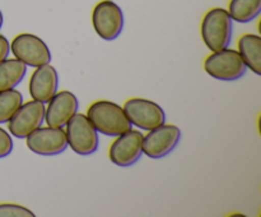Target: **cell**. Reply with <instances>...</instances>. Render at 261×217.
Returning a JSON list of instances; mask_svg holds the SVG:
<instances>
[{
	"label": "cell",
	"instance_id": "1",
	"mask_svg": "<svg viewBox=\"0 0 261 217\" xmlns=\"http://www.w3.org/2000/svg\"><path fill=\"white\" fill-rule=\"evenodd\" d=\"M87 117L97 132L109 137H116L132 129V123L124 109L107 100L93 102L87 110Z\"/></svg>",
	"mask_w": 261,
	"mask_h": 217
},
{
	"label": "cell",
	"instance_id": "2",
	"mask_svg": "<svg viewBox=\"0 0 261 217\" xmlns=\"http://www.w3.org/2000/svg\"><path fill=\"white\" fill-rule=\"evenodd\" d=\"M232 18L223 8H213L201 20V37L211 51L228 47L232 40Z\"/></svg>",
	"mask_w": 261,
	"mask_h": 217
},
{
	"label": "cell",
	"instance_id": "3",
	"mask_svg": "<svg viewBox=\"0 0 261 217\" xmlns=\"http://www.w3.org/2000/svg\"><path fill=\"white\" fill-rule=\"evenodd\" d=\"M204 70L212 78L218 81H237L242 78L247 70L239 51L233 49H222L213 51L204 60Z\"/></svg>",
	"mask_w": 261,
	"mask_h": 217
},
{
	"label": "cell",
	"instance_id": "4",
	"mask_svg": "<svg viewBox=\"0 0 261 217\" xmlns=\"http://www.w3.org/2000/svg\"><path fill=\"white\" fill-rule=\"evenodd\" d=\"M65 135L68 146L78 155L88 156L98 150V132L87 115L75 112L65 124Z\"/></svg>",
	"mask_w": 261,
	"mask_h": 217
},
{
	"label": "cell",
	"instance_id": "5",
	"mask_svg": "<svg viewBox=\"0 0 261 217\" xmlns=\"http://www.w3.org/2000/svg\"><path fill=\"white\" fill-rule=\"evenodd\" d=\"M92 25L102 40H116L124 28L121 8L112 0H102L92 12Z\"/></svg>",
	"mask_w": 261,
	"mask_h": 217
},
{
	"label": "cell",
	"instance_id": "6",
	"mask_svg": "<svg viewBox=\"0 0 261 217\" xmlns=\"http://www.w3.org/2000/svg\"><path fill=\"white\" fill-rule=\"evenodd\" d=\"M180 139L181 130L176 125L163 123L143 135V153L153 160H160L172 152Z\"/></svg>",
	"mask_w": 261,
	"mask_h": 217
},
{
	"label": "cell",
	"instance_id": "7",
	"mask_svg": "<svg viewBox=\"0 0 261 217\" xmlns=\"http://www.w3.org/2000/svg\"><path fill=\"white\" fill-rule=\"evenodd\" d=\"M10 51L14 58L23 61L27 66H37L51 61V53L45 41L32 33H20L13 38Z\"/></svg>",
	"mask_w": 261,
	"mask_h": 217
},
{
	"label": "cell",
	"instance_id": "8",
	"mask_svg": "<svg viewBox=\"0 0 261 217\" xmlns=\"http://www.w3.org/2000/svg\"><path fill=\"white\" fill-rule=\"evenodd\" d=\"M127 119L139 129L150 130L166 123V114L162 107L148 99L133 97L122 106Z\"/></svg>",
	"mask_w": 261,
	"mask_h": 217
},
{
	"label": "cell",
	"instance_id": "9",
	"mask_svg": "<svg viewBox=\"0 0 261 217\" xmlns=\"http://www.w3.org/2000/svg\"><path fill=\"white\" fill-rule=\"evenodd\" d=\"M28 150L41 156L60 155L68 148L65 130L63 128H37L25 137Z\"/></svg>",
	"mask_w": 261,
	"mask_h": 217
},
{
	"label": "cell",
	"instance_id": "10",
	"mask_svg": "<svg viewBox=\"0 0 261 217\" xmlns=\"http://www.w3.org/2000/svg\"><path fill=\"white\" fill-rule=\"evenodd\" d=\"M143 134L137 129H130L122 134L116 135L109 150L112 163L121 167L134 165L143 155Z\"/></svg>",
	"mask_w": 261,
	"mask_h": 217
},
{
	"label": "cell",
	"instance_id": "11",
	"mask_svg": "<svg viewBox=\"0 0 261 217\" xmlns=\"http://www.w3.org/2000/svg\"><path fill=\"white\" fill-rule=\"evenodd\" d=\"M45 122V104L40 101H27L19 106L8 122V129L15 138H25Z\"/></svg>",
	"mask_w": 261,
	"mask_h": 217
},
{
	"label": "cell",
	"instance_id": "12",
	"mask_svg": "<svg viewBox=\"0 0 261 217\" xmlns=\"http://www.w3.org/2000/svg\"><path fill=\"white\" fill-rule=\"evenodd\" d=\"M78 109V99L73 92H56L47 102V107H45V122L48 127L63 128Z\"/></svg>",
	"mask_w": 261,
	"mask_h": 217
},
{
	"label": "cell",
	"instance_id": "13",
	"mask_svg": "<svg viewBox=\"0 0 261 217\" xmlns=\"http://www.w3.org/2000/svg\"><path fill=\"white\" fill-rule=\"evenodd\" d=\"M59 74L53 65L43 64L33 70L28 83L31 97L36 101L47 104L51 97L58 92Z\"/></svg>",
	"mask_w": 261,
	"mask_h": 217
},
{
	"label": "cell",
	"instance_id": "14",
	"mask_svg": "<svg viewBox=\"0 0 261 217\" xmlns=\"http://www.w3.org/2000/svg\"><path fill=\"white\" fill-rule=\"evenodd\" d=\"M239 54L247 68L256 76L261 74V37L254 33H246L239 38Z\"/></svg>",
	"mask_w": 261,
	"mask_h": 217
},
{
	"label": "cell",
	"instance_id": "15",
	"mask_svg": "<svg viewBox=\"0 0 261 217\" xmlns=\"http://www.w3.org/2000/svg\"><path fill=\"white\" fill-rule=\"evenodd\" d=\"M27 65L17 58L0 61V92L15 88L23 81Z\"/></svg>",
	"mask_w": 261,
	"mask_h": 217
},
{
	"label": "cell",
	"instance_id": "16",
	"mask_svg": "<svg viewBox=\"0 0 261 217\" xmlns=\"http://www.w3.org/2000/svg\"><path fill=\"white\" fill-rule=\"evenodd\" d=\"M227 12L234 22L249 23L260 14L261 0H231Z\"/></svg>",
	"mask_w": 261,
	"mask_h": 217
},
{
	"label": "cell",
	"instance_id": "17",
	"mask_svg": "<svg viewBox=\"0 0 261 217\" xmlns=\"http://www.w3.org/2000/svg\"><path fill=\"white\" fill-rule=\"evenodd\" d=\"M23 104V94L12 88L0 92V124L9 122L15 111Z\"/></svg>",
	"mask_w": 261,
	"mask_h": 217
},
{
	"label": "cell",
	"instance_id": "18",
	"mask_svg": "<svg viewBox=\"0 0 261 217\" xmlns=\"http://www.w3.org/2000/svg\"><path fill=\"white\" fill-rule=\"evenodd\" d=\"M0 217H35L31 209L20 204L2 203L0 204Z\"/></svg>",
	"mask_w": 261,
	"mask_h": 217
},
{
	"label": "cell",
	"instance_id": "19",
	"mask_svg": "<svg viewBox=\"0 0 261 217\" xmlns=\"http://www.w3.org/2000/svg\"><path fill=\"white\" fill-rule=\"evenodd\" d=\"M13 151V139L9 133L0 127V158L7 157Z\"/></svg>",
	"mask_w": 261,
	"mask_h": 217
},
{
	"label": "cell",
	"instance_id": "20",
	"mask_svg": "<svg viewBox=\"0 0 261 217\" xmlns=\"http://www.w3.org/2000/svg\"><path fill=\"white\" fill-rule=\"evenodd\" d=\"M10 53V43L7 40V37L3 35H0V61H3L4 59L8 58Z\"/></svg>",
	"mask_w": 261,
	"mask_h": 217
},
{
	"label": "cell",
	"instance_id": "21",
	"mask_svg": "<svg viewBox=\"0 0 261 217\" xmlns=\"http://www.w3.org/2000/svg\"><path fill=\"white\" fill-rule=\"evenodd\" d=\"M2 26H3V13L2 10H0V28H2Z\"/></svg>",
	"mask_w": 261,
	"mask_h": 217
}]
</instances>
